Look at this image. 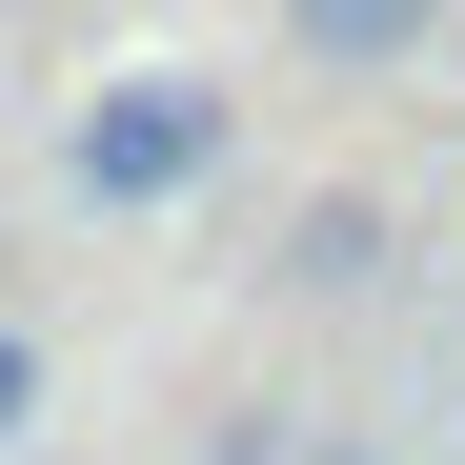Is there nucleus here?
Here are the masks:
<instances>
[{
    "label": "nucleus",
    "mask_w": 465,
    "mask_h": 465,
    "mask_svg": "<svg viewBox=\"0 0 465 465\" xmlns=\"http://www.w3.org/2000/svg\"><path fill=\"white\" fill-rule=\"evenodd\" d=\"M223 163H243V102H223L203 61H122L102 102H61V203H102V223H163Z\"/></svg>",
    "instance_id": "1"
},
{
    "label": "nucleus",
    "mask_w": 465,
    "mask_h": 465,
    "mask_svg": "<svg viewBox=\"0 0 465 465\" xmlns=\"http://www.w3.org/2000/svg\"><path fill=\"white\" fill-rule=\"evenodd\" d=\"M283 41L324 61V82H405V61L445 41V0H283Z\"/></svg>",
    "instance_id": "2"
},
{
    "label": "nucleus",
    "mask_w": 465,
    "mask_h": 465,
    "mask_svg": "<svg viewBox=\"0 0 465 465\" xmlns=\"http://www.w3.org/2000/svg\"><path fill=\"white\" fill-rule=\"evenodd\" d=\"M364 263H384V203H303V223H283V283H303V303H344Z\"/></svg>",
    "instance_id": "3"
},
{
    "label": "nucleus",
    "mask_w": 465,
    "mask_h": 465,
    "mask_svg": "<svg viewBox=\"0 0 465 465\" xmlns=\"http://www.w3.org/2000/svg\"><path fill=\"white\" fill-rule=\"evenodd\" d=\"M41 425V324H0V445Z\"/></svg>",
    "instance_id": "4"
}]
</instances>
